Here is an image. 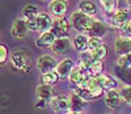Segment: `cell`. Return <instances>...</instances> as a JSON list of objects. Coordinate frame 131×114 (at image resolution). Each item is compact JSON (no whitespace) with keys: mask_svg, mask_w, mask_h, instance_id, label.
Masks as SVG:
<instances>
[{"mask_svg":"<svg viewBox=\"0 0 131 114\" xmlns=\"http://www.w3.org/2000/svg\"><path fill=\"white\" fill-rule=\"evenodd\" d=\"M45 106H46V100L38 98V100H37V104H36V108H37V109H43Z\"/></svg>","mask_w":131,"mask_h":114,"instance_id":"cell-34","label":"cell"},{"mask_svg":"<svg viewBox=\"0 0 131 114\" xmlns=\"http://www.w3.org/2000/svg\"><path fill=\"white\" fill-rule=\"evenodd\" d=\"M37 67H38L39 72H42V75H45V74L52 72L54 68L58 67V66H57V62H55V59H54L52 56H50V55H42V56H39L38 60H37Z\"/></svg>","mask_w":131,"mask_h":114,"instance_id":"cell-3","label":"cell"},{"mask_svg":"<svg viewBox=\"0 0 131 114\" xmlns=\"http://www.w3.org/2000/svg\"><path fill=\"white\" fill-rule=\"evenodd\" d=\"M121 97L127 102V104L131 105V85H127V87H123L122 90H121Z\"/></svg>","mask_w":131,"mask_h":114,"instance_id":"cell-32","label":"cell"},{"mask_svg":"<svg viewBox=\"0 0 131 114\" xmlns=\"http://www.w3.org/2000/svg\"><path fill=\"white\" fill-rule=\"evenodd\" d=\"M52 93H54V90H52L51 85H47V84L38 85L37 89H36V95L41 100H51Z\"/></svg>","mask_w":131,"mask_h":114,"instance_id":"cell-16","label":"cell"},{"mask_svg":"<svg viewBox=\"0 0 131 114\" xmlns=\"http://www.w3.org/2000/svg\"><path fill=\"white\" fill-rule=\"evenodd\" d=\"M92 53V56L94 60H100L102 62L106 56H107V47L105 46V45H102V46H100L98 49H96L94 51H91Z\"/></svg>","mask_w":131,"mask_h":114,"instance_id":"cell-24","label":"cell"},{"mask_svg":"<svg viewBox=\"0 0 131 114\" xmlns=\"http://www.w3.org/2000/svg\"><path fill=\"white\" fill-rule=\"evenodd\" d=\"M119 34H121L122 38H126V39L131 41V20H128L126 24L119 29Z\"/></svg>","mask_w":131,"mask_h":114,"instance_id":"cell-29","label":"cell"},{"mask_svg":"<svg viewBox=\"0 0 131 114\" xmlns=\"http://www.w3.org/2000/svg\"><path fill=\"white\" fill-rule=\"evenodd\" d=\"M51 106L52 109L55 110L57 114H66L70 109H71V105H70V98L68 97H57L51 101Z\"/></svg>","mask_w":131,"mask_h":114,"instance_id":"cell-6","label":"cell"},{"mask_svg":"<svg viewBox=\"0 0 131 114\" xmlns=\"http://www.w3.org/2000/svg\"><path fill=\"white\" fill-rule=\"evenodd\" d=\"M50 12L52 16L62 18L67 12V3L66 0H52L50 4Z\"/></svg>","mask_w":131,"mask_h":114,"instance_id":"cell-10","label":"cell"},{"mask_svg":"<svg viewBox=\"0 0 131 114\" xmlns=\"http://www.w3.org/2000/svg\"><path fill=\"white\" fill-rule=\"evenodd\" d=\"M88 37L84 36V34H78L73 39V47L76 51L83 53L85 49H88Z\"/></svg>","mask_w":131,"mask_h":114,"instance_id":"cell-19","label":"cell"},{"mask_svg":"<svg viewBox=\"0 0 131 114\" xmlns=\"http://www.w3.org/2000/svg\"><path fill=\"white\" fill-rule=\"evenodd\" d=\"M28 25H26V20L24 18H17L15 20L13 25H12V36L16 39H23L25 38L26 33H28Z\"/></svg>","mask_w":131,"mask_h":114,"instance_id":"cell-5","label":"cell"},{"mask_svg":"<svg viewBox=\"0 0 131 114\" xmlns=\"http://www.w3.org/2000/svg\"><path fill=\"white\" fill-rule=\"evenodd\" d=\"M85 88L89 89L91 92H93V90H96V89H98V88H101V87H100V84H98L97 77H96V76H92L91 79H88V80H86Z\"/></svg>","mask_w":131,"mask_h":114,"instance_id":"cell-30","label":"cell"},{"mask_svg":"<svg viewBox=\"0 0 131 114\" xmlns=\"http://www.w3.org/2000/svg\"><path fill=\"white\" fill-rule=\"evenodd\" d=\"M114 49H115V53H117L119 56H121V55H126V54H130V53H131V41L119 37V38L115 41Z\"/></svg>","mask_w":131,"mask_h":114,"instance_id":"cell-13","label":"cell"},{"mask_svg":"<svg viewBox=\"0 0 131 114\" xmlns=\"http://www.w3.org/2000/svg\"><path fill=\"white\" fill-rule=\"evenodd\" d=\"M91 71H92V74H96V76L102 74V71H104V63L100 62V60H93V63L91 64Z\"/></svg>","mask_w":131,"mask_h":114,"instance_id":"cell-31","label":"cell"},{"mask_svg":"<svg viewBox=\"0 0 131 114\" xmlns=\"http://www.w3.org/2000/svg\"><path fill=\"white\" fill-rule=\"evenodd\" d=\"M89 33L92 34V37H98V38H100V37H102V36L106 34V26L102 24V22L94 20L93 28H92V30Z\"/></svg>","mask_w":131,"mask_h":114,"instance_id":"cell-22","label":"cell"},{"mask_svg":"<svg viewBox=\"0 0 131 114\" xmlns=\"http://www.w3.org/2000/svg\"><path fill=\"white\" fill-rule=\"evenodd\" d=\"M68 114H83L81 111H70Z\"/></svg>","mask_w":131,"mask_h":114,"instance_id":"cell-35","label":"cell"},{"mask_svg":"<svg viewBox=\"0 0 131 114\" xmlns=\"http://www.w3.org/2000/svg\"><path fill=\"white\" fill-rule=\"evenodd\" d=\"M73 68H75V64H73L72 59H64L63 62H60L58 64L57 72L60 79H66V77H70V74L72 72Z\"/></svg>","mask_w":131,"mask_h":114,"instance_id":"cell-12","label":"cell"},{"mask_svg":"<svg viewBox=\"0 0 131 114\" xmlns=\"http://www.w3.org/2000/svg\"><path fill=\"white\" fill-rule=\"evenodd\" d=\"M115 75L121 81H123L127 85H131V68H123L118 67L115 68Z\"/></svg>","mask_w":131,"mask_h":114,"instance_id":"cell-18","label":"cell"},{"mask_svg":"<svg viewBox=\"0 0 131 114\" xmlns=\"http://www.w3.org/2000/svg\"><path fill=\"white\" fill-rule=\"evenodd\" d=\"M52 51L58 54V55H64L67 54L71 49V42L68 38H57V41L54 42V45L51 46Z\"/></svg>","mask_w":131,"mask_h":114,"instance_id":"cell-11","label":"cell"},{"mask_svg":"<svg viewBox=\"0 0 131 114\" xmlns=\"http://www.w3.org/2000/svg\"><path fill=\"white\" fill-rule=\"evenodd\" d=\"M71 26V22L66 18H59L57 20L55 25L51 29V32L55 34L57 38H67L68 37V30Z\"/></svg>","mask_w":131,"mask_h":114,"instance_id":"cell-4","label":"cell"},{"mask_svg":"<svg viewBox=\"0 0 131 114\" xmlns=\"http://www.w3.org/2000/svg\"><path fill=\"white\" fill-rule=\"evenodd\" d=\"M12 66L16 70H21L23 72H28L31 67V62H30V56L23 51H17L12 55Z\"/></svg>","mask_w":131,"mask_h":114,"instance_id":"cell-2","label":"cell"},{"mask_svg":"<svg viewBox=\"0 0 131 114\" xmlns=\"http://www.w3.org/2000/svg\"><path fill=\"white\" fill-rule=\"evenodd\" d=\"M118 67H123V68H131V53L126 55H121L117 60Z\"/></svg>","mask_w":131,"mask_h":114,"instance_id":"cell-27","label":"cell"},{"mask_svg":"<svg viewBox=\"0 0 131 114\" xmlns=\"http://www.w3.org/2000/svg\"><path fill=\"white\" fill-rule=\"evenodd\" d=\"M126 2H127V5L131 8V0H126Z\"/></svg>","mask_w":131,"mask_h":114,"instance_id":"cell-36","label":"cell"},{"mask_svg":"<svg viewBox=\"0 0 131 114\" xmlns=\"http://www.w3.org/2000/svg\"><path fill=\"white\" fill-rule=\"evenodd\" d=\"M127 21H128V11L127 9H118L110 18L112 25L118 29H121Z\"/></svg>","mask_w":131,"mask_h":114,"instance_id":"cell-8","label":"cell"},{"mask_svg":"<svg viewBox=\"0 0 131 114\" xmlns=\"http://www.w3.org/2000/svg\"><path fill=\"white\" fill-rule=\"evenodd\" d=\"M71 25L79 32H91L94 24V20L91 16H86L83 12H75L71 16Z\"/></svg>","mask_w":131,"mask_h":114,"instance_id":"cell-1","label":"cell"},{"mask_svg":"<svg viewBox=\"0 0 131 114\" xmlns=\"http://www.w3.org/2000/svg\"><path fill=\"white\" fill-rule=\"evenodd\" d=\"M23 13L25 16V20H36L38 16H39V11L36 5H25L24 7V11H23Z\"/></svg>","mask_w":131,"mask_h":114,"instance_id":"cell-21","label":"cell"},{"mask_svg":"<svg viewBox=\"0 0 131 114\" xmlns=\"http://www.w3.org/2000/svg\"><path fill=\"white\" fill-rule=\"evenodd\" d=\"M119 100H121V95H119L115 89L113 90H107L106 96H105V102L107 108L110 109H117L119 106Z\"/></svg>","mask_w":131,"mask_h":114,"instance_id":"cell-15","label":"cell"},{"mask_svg":"<svg viewBox=\"0 0 131 114\" xmlns=\"http://www.w3.org/2000/svg\"><path fill=\"white\" fill-rule=\"evenodd\" d=\"M7 58H8V50L4 45H2V46H0V63L4 64Z\"/></svg>","mask_w":131,"mask_h":114,"instance_id":"cell-33","label":"cell"},{"mask_svg":"<svg viewBox=\"0 0 131 114\" xmlns=\"http://www.w3.org/2000/svg\"><path fill=\"white\" fill-rule=\"evenodd\" d=\"M58 79H59V75L57 71H52V72H49V74H45V75H42V81L47 84V85H52V84H55L58 81Z\"/></svg>","mask_w":131,"mask_h":114,"instance_id":"cell-26","label":"cell"},{"mask_svg":"<svg viewBox=\"0 0 131 114\" xmlns=\"http://www.w3.org/2000/svg\"><path fill=\"white\" fill-rule=\"evenodd\" d=\"M75 95H78L79 97H81L84 101L94 100L93 95L91 93V90H89V89H86L85 87H84V88H79V87H76V88H75Z\"/></svg>","mask_w":131,"mask_h":114,"instance_id":"cell-25","label":"cell"},{"mask_svg":"<svg viewBox=\"0 0 131 114\" xmlns=\"http://www.w3.org/2000/svg\"><path fill=\"white\" fill-rule=\"evenodd\" d=\"M70 105H71V110L72 111H80L84 106V100L81 97H79L78 95H72V97L70 98Z\"/></svg>","mask_w":131,"mask_h":114,"instance_id":"cell-23","label":"cell"},{"mask_svg":"<svg viewBox=\"0 0 131 114\" xmlns=\"http://www.w3.org/2000/svg\"><path fill=\"white\" fill-rule=\"evenodd\" d=\"M36 21H37V32H39L41 34L50 32L52 28V18L46 13H39Z\"/></svg>","mask_w":131,"mask_h":114,"instance_id":"cell-7","label":"cell"},{"mask_svg":"<svg viewBox=\"0 0 131 114\" xmlns=\"http://www.w3.org/2000/svg\"><path fill=\"white\" fill-rule=\"evenodd\" d=\"M102 41H101V38H98V37H89V39H88V50L89 51H94L96 49H98L100 46H102Z\"/></svg>","mask_w":131,"mask_h":114,"instance_id":"cell-28","label":"cell"},{"mask_svg":"<svg viewBox=\"0 0 131 114\" xmlns=\"http://www.w3.org/2000/svg\"><path fill=\"white\" fill-rule=\"evenodd\" d=\"M79 8H80V12H83L86 16H91V17L97 13V5L93 2H89V0H84V2H81L79 4Z\"/></svg>","mask_w":131,"mask_h":114,"instance_id":"cell-17","label":"cell"},{"mask_svg":"<svg viewBox=\"0 0 131 114\" xmlns=\"http://www.w3.org/2000/svg\"><path fill=\"white\" fill-rule=\"evenodd\" d=\"M55 41H57L55 34L50 30V32H46V33H42L41 37L37 39L36 43H37V46H39V47H50V46L54 45Z\"/></svg>","mask_w":131,"mask_h":114,"instance_id":"cell-14","label":"cell"},{"mask_svg":"<svg viewBox=\"0 0 131 114\" xmlns=\"http://www.w3.org/2000/svg\"><path fill=\"white\" fill-rule=\"evenodd\" d=\"M100 3L102 4V8L105 9V12L107 15H114L117 12L118 7V0H100Z\"/></svg>","mask_w":131,"mask_h":114,"instance_id":"cell-20","label":"cell"},{"mask_svg":"<svg viewBox=\"0 0 131 114\" xmlns=\"http://www.w3.org/2000/svg\"><path fill=\"white\" fill-rule=\"evenodd\" d=\"M97 80H98V84H100V87L102 89H106V90H113L117 88L118 83L117 80L110 76V75H106V74H100V75H97Z\"/></svg>","mask_w":131,"mask_h":114,"instance_id":"cell-9","label":"cell"}]
</instances>
